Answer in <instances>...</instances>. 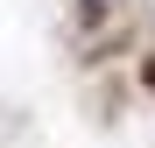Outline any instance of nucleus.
<instances>
[{
  "instance_id": "1",
  "label": "nucleus",
  "mask_w": 155,
  "mask_h": 148,
  "mask_svg": "<svg viewBox=\"0 0 155 148\" xmlns=\"http://www.w3.org/2000/svg\"><path fill=\"white\" fill-rule=\"evenodd\" d=\"M141 85L155 92V49H148V57H141Z\"/></svg>"
},
{
  "instance_id": "2",
  "label": "nucleus",
  "mask_w": 155,
  "mask_h": 148,
  "mask_svg": "<svg viewBox=\"0 0 155 148\" xmlns=\"http://www.w3.org/2000/svg\"><path fill=\"white\" fill-rule=\"evenodd\" d=\"M85 7H99V0H85Z\"/></svg>"
}]
</instances>
